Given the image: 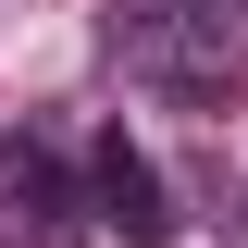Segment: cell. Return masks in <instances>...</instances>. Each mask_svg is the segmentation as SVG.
<instances>
[{
    "mask_svg": "<svg viewBox=\"0 0 248 248\" xmlns=\"http://www.w3.org/2000/svg\"><path fill=\"white\" fill-rule=\"evenodd\" d=\"M87 211L112 223L124 248H174V199H161V174H149V149H137L124 124H112V137L87 149Z\"/></svg>",
    "mask_w": 248,
    "mask_h": 248,
    "instance_id": "1",
    "label": "cell"
},
{
    "mask_svg": "<svg viewBox=\"0 0 248 248\" xmlns=\"http://www.w3.org/2000/svg\"><path fill=\"white\" fill-rule=\"evenodd\" d=\"M0 186H25V211H37V223H75V174H62L50 149H0Z\"/></svg>",
    "mask_w": 248,
    "mask_h": 248,
    "instance_id": "2",
    "label": "cell"
},
{
    "mask_svg": "<svg viewBox=\"0 0 248 248\" xmlns=\"http://www.w3.org/2000/svg\"><path fill=\"white\" fill-rule=\"evenodd\" d=\"M99 13H112V37H124V50H174V37L199 25V0H99Z\"/></svg>",
    "mask_w": 248,
    "mask_h": 248,
    "instance_id": "3",
    "label": "cell"
}]
</instances>
